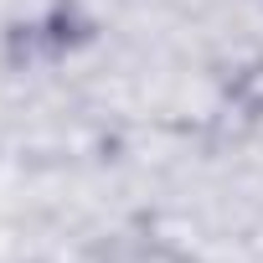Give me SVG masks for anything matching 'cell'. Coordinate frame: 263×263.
Instances as JSON below:
<instances>
[{"instance_id": "cell-1", "label": "cell", "mask_w": 263, "mask_h": 263, "mask_svg": "<svg viewBox=\"0 0 263 263\" xmlns=\"http://www.w3.org/2000/svg\"><path fill=\"white\" fill-rule=\"evenodd\" d=\"M108 263H196L186 248L165 242V237H135V242H124Z\"/></svg>"}]
</instances>
